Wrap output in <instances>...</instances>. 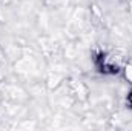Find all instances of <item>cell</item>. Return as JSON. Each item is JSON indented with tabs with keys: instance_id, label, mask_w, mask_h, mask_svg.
Masks as SVG:
<instances>
[{
	"instance_id": "3957f363",
	"label": "cell",
	"mask_w": 132,
	"mask_h": 131,
	"mask_svg": "<svg viewBox=\"0 0 132 131\" xmlns=\"http://www.w3.org/2000/svg\"><path fill=\"white\" fill-rule=\"evenodd\" d=\"M126 103H128L129 108H132V90L128 93V96H126Z\"/></svg>"
},
{
	"instance_id": "7a4b0ae2",
	"label": "cell",
	"mask_w": 132,
	"mask_h": 131,
	"mask_svg": "<svg viewBox=\"0 0 132 131\" xmlns=\"http://www.w3.org/2000/svg\"><path fill=\"white\" fill-rule=\"evenodd\" d=\"M121 74H123V77L128 80V83L132 85V63L126 62L125 66H123V69H121Z\"/></svg>"
},
{
	"instance_id": "6da1fadb",
	"label": "cell",
	"mask_w": 132,
	"mask_h": 131,
	"mask_svg": "<svg viewBox=\"0 0 132 131\" xmlns=\"http://www.w3.org/2000/svg\"><path fill=\"white\" fill-rule=\"evenodd\" d=\"M92 60H94V66L97 68V71L101 74H108V76L120 74L126 63L123 56H120L117 51H104V49H98L94 54Z\"/></svg>"
}]
</instances>
